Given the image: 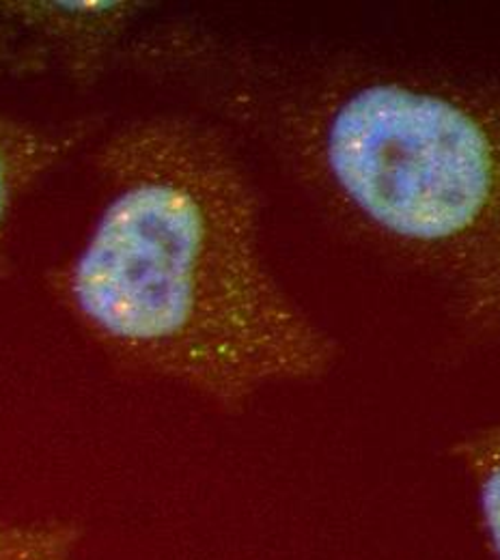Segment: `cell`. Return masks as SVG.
<instances>
[{"instance_id":"obj_1","label":"cell","mask_w":500,"mask_h":560,"mask_svg":"<svg viewBox=\"0 0 500 560\" xmlns=\"http://www.w3.org/2000/svg\"><path fill=\"white\" fill-rule=\"evenodd\" d=\"M97 164L104 206L57 284L97 348L222 410L330 371L337 346L275 277L255 190L214 130L139 119Z\"/></svg>"},{"instance_id":"obj_2","label":"cell","mask_w":500,"mask_h":560,"mask_svg":"<svg viewBox=\"0 0 500 560\" xmlns=\"http://www.w3.org/2000/svg\"><path fill=\"white\" fill-rule=\"evenodd\" d=\"M313 147L348 210L444 280L468 324L499 326L500 86L358 82Z\"/></svg>"},{"instance_id":"obj_3","label":"cell","mask_w":500,"mask_h":560,"mask_svg":"<svg viewBox=\"0 0 500 560\" xmlns=\"http://www.w3.org/2000/svg\"><path fill=\"white\" fill-rule=\"evenodd\" d=\"M78 132L37 126L0 113V233L26 190L72 149Z\"/></svg>"},{"instance_id":"obj_4","label":"cell","mask_w":500,"mask_h":560,"mask_svg":"<svg viewBox=\"0 0 500 560\" xmlns=\"http://www.w3.org/2000/svg\"><path fill=\"white\" fill-rule=\"evenodd\" d=\"M455 455L475 481L481 520L500 560V424L464 438L455 446Z\"/></svg>"},{"instance_id":"obj_5","label":"cell","mask_w":500,"mask_h":560,"mask_svg":"<svg viewBox=\"0 0 500 560\" xmlns=\"http://www.w3.org/2000/svg\"><path fill=\"white\" fill-rule=\"evenodd\" d=\"M80 539L70 522L0 524V560H73Z\"/></svg>"}]
</instances>
